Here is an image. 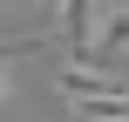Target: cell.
I'll return each mask as SVG.
<instances>
[{"mask_svg": "<svg viewBox=\"0 0 129 122\" xmlns=\"http://www.w3.org/2000/svg\"><path fill=\"white\" fill-rule=\"evenodd\" d=\"M20 48H34V34H20V41H0V102H7V54H20Z\"/></svg>", "mask_w": 129, "mask_h": 122, "instance_id": "277c9868", "label": "cell"}, {"mask_svg": "<svg viewBox=\"0 0 129 122\" xmlns=\"http://www.w3.org/2000/svg\"><path fill=\"white\" fill-rule=\"evenodd\" d=\"M54 82H61V95H68L75 109H82V102H109V95H129L122 82H116V75H102L95 61H68V68H61Z\"/></svg>", "mask_w": 129, "mask_h": 122, "instance_id": "7a4b0ae2", "label": "cell"}, {"mask_svg": "<svg viewBox=\"0 0 129 122\" xmlns=\"http://www.w3.org/2000/svg\"><path fill=\"white\" fill-rule=\"evenodd\" d=\"M95 48H116V54H129V7H109V14H102V34H95Z\"/></svg>", "mask_w": 129, "mask_h": 122, "instance_id": "3957f363", "label": "cell"}, {"mask_svg": "<svg viewBox=\"0 0 129 122\" xmlns=\"http://www.w3.org/2000/svg\"><path fill=\"white\" fill-rule=\"evenodd\" d=\"M54 27H61V41L75 48V61H88V54H95V34H102V7H95V0H54Z\"/></svg>", "mask_w": 129, "mask_h": 122, "instance_id": "6da1fadb", "label": "cell"}, {"mask_svg": "<svg viewBox=\"0 0 129 122\" xmlns=\"http://www.w3.org/2000/svg\"><path fill=\"white\" fill-rule=\"evenodd\" d=\"M116 7H129V0H116Z\"/></svg>", "mask_w": 129, "mask_h": 122, "instance_id": "5b68a950", "label": "cell"}]
</instances>
